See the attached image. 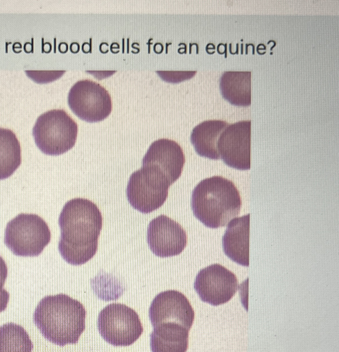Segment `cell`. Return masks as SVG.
<instances>
[{
    "mask_svg": "<svg viewBox=\"0 0 339 352\" xmlns=\"http://www.w3.org/2000/svg\"><path fill=\"white\" fill-rule=\"evenodd\" d=\"M58 225V248L66 262L80 265L93 258L102 227V214L96 204L84 198L68 201L61 212Z\"/></svg>",
    "mask_w": 339,
    "mask_h": 352,
    "instance_id": "obj_1",
    "label": "cell"
},
{
    "mask_svg": "<svg viewBox=\"0 0 339 352\" xmlns=\"http://www.w3.org/2000/svg\"><path fill=\"white\" fill-rule=\"evenodd\" d=\"M86 311L79 301L64 294L47 296L35 309L34 322L50 342L63 346L76 344L85 329Z\"/></svg>",
    "mask_w": 339,
    "mask_h": 352,
    "instance_id": "obj_2",
    "label": "cell"
},
{
    "mask_svg": "<svg viewBox=\"0 0 339 352\" xmlns=\"http://www.w3.org/2000/svg\"><path fill=\"white\" fill-rule=\"evenodd\" d=\"M195 217L210 228L223 227L240 213L241 199L234 184L221 176L201 180L191 197Z\"/></svg>",
    "mask_w": 339,
    "mask_h": 352,
    "instance_id": "obj_3",
    "label": "cell"
},
{
    "mask_svg": "<svg viewBox=\"0 0 339 352\" xmlns=\"http://www.w3.org/2000/svg\"><path fill=\"white\" fill-rule=\"evenodd\" d=\"M78 125L63 109L41 114L32 129L38 148L45 154L58 155L71 149L77 138Z\"/></svg>",
    "mask_w": 339,
    "mask_h": 352,
    "instance_id": "obj_4",
    "label": "cell"
},
{
    "mask_svg": "<svg viewBox=\"0 0 339 352\" xmlns=\"http://www.w3.org/2000/svg\"><path fill=\"white\" fill-rule=\"evenodd\" d=\"M50 239L47 223L36 214L21 213L5 229L4 243L17 256H39Z\"/></svg>",
    "mask_w": 339,
    "mask_h": 352,
    "instance_id": "obj_5",
    "label": "cell"
},
{
    "mask_svg": "<svg viewBox=\"0 0 339 352\" xmlns=\"http://www.w3.org/2000/svg\"><path fill=\"white\" fill-rule=\"evenodd\" d=\"M170 186L167 177L158 168L142 166L131 175L127 197L133 208L142 213H150L164 204Z\"/></svg>",
    "mask_w": 339,
    "mask_h": 352,
    "instance_id": "obj_6",
    "label": "cell"
},
{
    "mask_svg": "<svg viewBox=\"0 0 339 352\" xmlns=\"http://www.w3.org/2000/svg\"><path fill=\"white\" fill-rule=\"evenodd\" d=\"M98 329L102 338L116 346H127L135 342L143 332L138 314L120 303H111L100 312Z\"/></svg>",
    "mask_w": 339,
    "mask_h": 352,
    "instance_id": "obj_7",
    "label": "cell"
},
{
    "mask_svg": "<svg viewBox=\"0 0 339 352\" xmlns=\"http://www.w3.org/2000/svg\"><path fill=\"white\" fill-rule=\"evenodd\" d=\"M67 102L78 118L90 122L102 121L112 109L111 98L107 89L89 79L80 80L71 87Z\"/></svg>",
    "mask_w": 339,
    "mask_h": 352,
    "instance_id": "obj_8",
    "label": "cell"
},
{
    "mask_svg": "<svg viewBox=\"0 0 339 352\" xmlns=\"http://www.w3.org/2000/svg\"><path fill=\"white\" fill-rule=\"evenodd\" d=\"M194 288L202 301L218 306L228 302L234 296L238 290L239 283L233 272L215 263L198 272Z\"/></svg>",
    "mask_w": 339,
    "mask_h": 352,
    "instance_id": "obj_9",
    "label": "cell"
},
{
    "mask_svg": "<svg viewBox=\"0 0 339 352\" xmlns=\"http://www.w3.org/2000/svg\"><path fill=\"white\" fill-rule=\"evenodd\" d=\"M251 120L229 124L220 134L217 147L219 157L231 168H250Z\"/></svg>",
    "mask_w": 339,
    "mask_h": 352,
    "instance_id": "obj_10",
    "label": "cell"
},
{
    "mask_svg": "<svg viewBox=\"0 0 339 352\" xmlns=\"http://www.w3.org/2000/svg\"><path fill=\"white\" fill-rule=\"evenodd\" d=\"M146 239L151 252L160 257L177 256L187 243V235L181 225L164 214L151 221Z\"/></svg>",
    "mask_w": 339,
    "mask_h": 352,
    "instance_id": "obj_11",
    "label": "cell"
},
{
    "mask_svg": "<svg viewBox=\"0 0 339 352\" xmlns=\"http://www.w3.org/2000/svg\"><path fill=\"white\" fill-rule=\"evenodd\" d=\"M149 316L153 327L165 322H175L190 330L195 312L184 294L176 290H167L153 298Z\"/></svg>",
    "mask_w": 339,
    "mask_h": 352,
    "instance_id": "obj_12",
    "label": "cell"
},
{
    "mask_svg": "<svg viewBox=\"0 0 339 352\" xmlns=\"http://www.w3.org/2000/svg\"><path fill=\"white\" fill-rule=\"evenodd\" d=\"M185 155L175 141L161 138L154 141L142 159V166H153L162 172L171 185L181 176Z\"/></svg>",
    "mask_w": 339,
    "mask_h": 352,
    "instance_id": "obj_13",
    "label": "cell"
},
{
    "mask_svg": "<svg viewBox=\"0 0 339 352\" xmlns=\"http://www.w3.org/2000/svg\"><path fill=\"white\" fill-rule=\"evenodd\" d=\"M250 214L231 220L222 237L225 254L239 265H249Z\"/></svg>",
    "mask_w": 339,
    "mask_h": 352,
    "instance_id": "obj_14",
    "label": "cell"
},
{
    "mask_svg": "<svg viewBox=\"0 0 339 352\" xmlns=\"http://www.w3.org/2000/svg\"><path fill=\"white\" fill-rule=\"evenodd\" d=\"M188 331L175 322H165L154 327L150 335L152 352H186L188 346Z\"/></svg>",
    "mask_w": 339,
    "mask_h": 352,
    "instance_id": "obj_15",
    "label": "cell"
},
{
    "mask_svg": "<svg viewBox=\"0 0 339 352\" xmlns=\"http://www.w3.org/2000/svg\"><path fill=\"white\" fill-rule=\"evenodd\" d=\"M229 124L223 120H208L196 125L190 134V142L201 157L212 160L220 158L217 144L221 132Z\"/></svg>",
    "mask_w": 339,
    "mask_h": 352,
    "instance_id": "obj_16",
    "label": "cell"
},
{
    "mask_svg": "<svg viewBox=\"0 0 339 352\" xmlns=\"http://www.w3.org/2000/svg\"><path fill=\"white\" fill-rule=\"evenodd\" d=\"M223 97L231 104L248 106L251 104V72L226 71L219 79Z\"/></svg>",
    "mask_w": 339,
    "mask_h": 352,
    "instance_id": "obj_17",
    "label": "cell"
},
{
    "mask_svg": "<svg viewBox=\"0 0 339 352\" xmlns=\"http://www.w3.org/2000/svg\"><path fill=\"white\" fill-rule=\"evenodd\" d=\"M21 150L15 133L0 127V179L10 177L21 163Z\"/></svg>",
    "mask_w": 339,
    "mask_h": 352,
    "instance_id": "obj_18",
    "label": "cell"
},
{
    "mask_svg": "<svg viewBox=\"0 0 339 352\" xmlns=\"http://www.w3.org/2000/svg\"><path fill=\"white\" fill-rule=\"evenodd\" d=\"M33 344L21 325L7 323L0 327V352H32Z\"/></svg>",
    "mask_w": 339,
    "mask_h": 352,
    "instance_id": "obj_19",
    "label": "cell"
},
{
    "mask_svg": "<svg viewBox=\"0 0 339 352\" xmlns=\"http://www.w3.org/2000/svg\"><path fill=\"white\" fill-rule=\"evenodd\" d=\"M27 75H28L31 78L36 81L38 79L41 78L42 76H50L54 78H58L63 74L65 73V71H30L25 70V71Z\"/></svg>",
    "mask_w": 339,
    "mask_h": 352,
    "instance_id": "obj_20",
    "label": "cell"
},
{
    "mask_svg": "<svg viewBox=\"0 0 339 352\" xmlns=\"http://www.w3.org/2000/svg\"><path fill=\"white\" fill-rule=\"evenodd\" d=\"M159 75H160L161 78L168 81L171 79L173 75L176 74V76H179L182 80H185L191 78L196 74V71H187V72H162L160 71L156 72Z\"/></svg>",
    "mask_w": 339,
    "mask_h": 352,
    "instance_id": "obj_21",
    "label": "cell"
},
{
    "mask_svg": "<svg viewBox=\"0 0 339 352\" xmlns=\"http://www.w3.org/2000/svg\"><path fill=\"white\" fill-rule=\"evenodd\" d=\"M8 276V267L4 259L0 256V292L3 290Z\"/></svg>",
    "mask_w": 339,
    "mask_h": 352,
    "instance_id": "obj_22",
    "label": "cell"
},
{
    "mask_svg": "<svg viewBox=\"0 0 339 352\" xmlns=\"http://www.w3.org/2000/svg\"><path fill=\"white\" fill-rule=\"evenodd\" d=\"M9 299V293L5 289H3V290L0 292V313L6 309Z\"/></svg>",
    "mask_w": 339,
    "mask_h": 352,
    "instance_id": "obj_23",
    "label": "cell"
}]
</instances>
